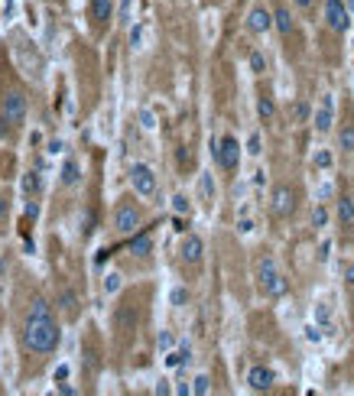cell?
Wrapping results in <instances>:
<instances>
[{"mask_svg": "<svg viewBox=\"0 0 354 396\" xmlns=\"http://www.w3.org/2000/svg\"><path fill=\"white\" fill-rule=\"evenodd\" d=\"M20 341H23V351L36 354L39 361L53 357L59 351V341H62V328L53 315V306L43 299V296H33L23 308V325H20Z\"/></svg>", "mask_w": 354, "mask_h": 396, "instance_id": "1", "label": "cell"}, {"mask_svg": "<svg viewBox=\"0 0 354 396\" xmlns=\"http://www.w3.org/2000/svg\"><path fill=\"white\" fill-rule=\"evenodd\" d=\"M29 114V97L20 85H4L0 75V123H7V130H20Z\"/></svg>", "mask_w": 354, "mask_h": 396, "instance_id": "2", "label": "cell"}, {"mask_svg": "<svg viewBox=\"0 0 354 396\" xmlns=\"http://www.w3.org/2000/svg\"><path fill=\"white\" fill-rule=\"evenodd\" d=\"M140 221H143V212L133 198H121V202H117V208H114V231L117 234H133V231L140 228Z\"/></svg>", "mask_w": 354, "mask_h": 396, "instance_id": "3", "label": "cell"}, {"mask_svg": "<svg viewBox=\"0 0 354 396\" xmlns=\"http://www.w3.org/2000/svg\"><path fill=\"white\" fill-rule=\"evenodd\" d=\"M257 282L264 289V296H283L286 292V280L280 276V270H276V264L270 257H264L257 264Z\"/></svg>", "mask_w": 354, "mask_h": 396, "instance_id": "4", "label": "cell"}, {"mask_svg": "<svg viewBox=\"0 0 354 396\" xmlns=\"http://www.w3.org/2000/svg\"><path fill=\"white\" fill-rule=\"evenodd\" d=\"M215 163H218V169H224V172H234L240 163V143L238 137H231V133H224L222 140L215 143Z\"/></svg>", "mask_w": 354, "mask_h": 396, "instance_id": "5", "label": "cell"}, {"mask_svg": "<svg viewBox=\"0 0 354 396\" xmlns=\"http://www.w3.org/2000/svg\"><path fill=\"white\" fill-rule=\"evenodd\" d=\"M270 212H273L276 218H290V214L296 212V189L276 185L273 195H270Z\"/></svg>", "mask_w": 354, "mask_h": 396, "instance_id": "6", "label": "cell"}, {"mask_svg": "<svg viewBox=\"0 0 354 396\" xmlns=\"http://www.w3.org/2000/svg\"><path fill=\"white\" fill-rule=\"evenodd\" d=\"M130 185L140 198H153V195H156V176H153V169L143 166V163H137V166L130 169Z\"/></svg>", "mask_w": 354, "mask_h": 396, "instance_id": "7", "label": "cell"}, {"mask_svg": "<svg viewBox=\"0 0 354 396\" xmlns=\"http://www.w3.org/2000/svg\"><path fill=\"white\" fill-rule=\"evenodd\" d=\"M348 7L341 4V0H325V27L332 29V33H348Z\"/></svg>", "mask_w": 354, "mask_h": 396, "instance_id": "8", "label": "cell"}, {"mask_svg": "<svg viewBox=\"0 0 354 396\" xmlns=\"http://www.w3.org/2000/svg\"><path fill=\"white\" fill-rule=\"evenodd\" d=\"M202 254H205L202 238H198V234H186L182 244H179V257H182V264L198 266V264H202Z\"/></svg>", "mask_w": 354, "mask_h": 396, "instance_id": "9", "label": "cell"}, {"mask_svg": "<svg viewBox=\"0 0 354 396\" xmlns=\"http://www.w3.org/2000/svg\"><path fill=\"white\" fill-rule=\"evenodd\" d=\"M111 13H114V0H91L88 20H91V27H95V33H104Z\"/></svg>", "mask_w": 354, "mask_h": 396, "instance_id": "10", "label": "cell"}, {"mask_svg": "<svg viewBox=\"0 0 354 396\" xmlns=\"http://www.w3.org/2000/svg\"><path fill=\"white\" fill-rule=\"evenodd\" d=\"M247 383H250V390L264 393V390H270L276 383V374L270 367H264V364H254V367L247 370Z\"/></svg>", "mask_w": 354, "mask_h": 396, "instance_id": "11", "label": "cell"}, {"mask_svg": "<svg viewBox=\"0 0 354 396\" xmlns=\"http://www.w3.org/2000/svg\"><path fill=\"white\" fill-rule=\"evenodd\" d=\"M270 27H273V13L266 7H254L247 13V29L254 36H264V33H270Z\"/></svg>", "mask_w": 354, "mask_h": 396, "instance_id": "12", "label": "cell"}, {"mask_svg": "<svg viewBox=\"0 0 354 396\" xmlns=\"http://www.w3.org/2000/svg\"><path fill=\"white\" fill-rule=\"evenodd\" d=\"M273 27L280 29L283 39H290V36L296 33V20H292V10L286 7V4H276L273 7Z\"/></svg>", "mask_w": 354, "mask_h": 396, "instance_id": "13", "label": "cell"}, {"mask_svg": "<svg viewBox=\"0 0 354 396\" xmlns=\"http://www.w3.org/2000/svg\"><path fill=\"white\" fill-rule=\"evenodd\" d=\"M332 114H335V104H332V95H325L322 97V104H319V111H315V130L325 133L328 127H332Z\"/></svg>", "mask_w": 354, "mask_h": 396, "instance_id": "14", "label": "cell"}, {"mask_svg": "<svg viewBox=\"0 0 354 396\" xmlns=\"http://www.w3.org/2000/svg\"><path fill=\"white\" fill-rule=\"evenodd\" d=\"M55 302H59V308L65 312V318H79V296H75L72 289H62Z\"/></svg>", "mask_w": 354, "mask_h": 396, "instance_id": "15", "label": "cell"}, {"mask_svg": "<svg viewBox=\"0 0 354 396\" xmlns=\"http://www.w3.org/2000/svg\"><path fill=\"white\" fill-rule=\"evenodd\" d=\"M338 221H341V224H354V202L351 198H338Z\"/></svg>", "mask_w": 354, "mask_h": 396, "instance_id": "16", "label": "cell"}, {"mask_svg": "<svg viewBox=\"0 0 354 396\" xmlns=\"http://www.w3.org/2000/svg\"><path fill=\"white\" fill-rule=\"evenodd\" d=\"M273 111H276V107H273V97H270V95H260V101H257V114H260V121L270 123V121H273Z\"/></svg>", "mask_w": 354, "mask_h": 396, "instance_id": "17", "label": "cell"}, {"mask_svg": "<svg viewBox=\"0 0 354 396\" xmlns=\"http://www.w3.org/2000/svg\"><path fill=\"white\" fill-rule=\"evenodd\" d=\"M62 182H65V185H75V182H79V163H75V159H69V163H65Z\"/></svg>", "mask_w": 354, "mask_h": 396, "instance_id": "18", "label": "cell"}, {"mask_svg": "<svg viewBox=\"0 0 354 396\" xmlns=\"http://www.w3.org/2000/svg\"><path fill=\"white\" fill-rule=\"evenodd\" d=\"M7 221H10V195L0 192V231L7 228Z\"/></svg>", "mask_w": 354, "mask_h": 396, "instance_id": "19", "label": "cell"}, {"mask_svg": "<svg viewBox=\"0 0 354 396\" xmlns=\"http://www.w3.org/2000/svg\"><path fill=\"white\" fill-rule=\"evenodd\" d=\"M338 143H341V150L351 153L354 150V127H345V130L338 133Z\"/></svg>", "mask_w": 354, "mask_h": 396, "instance_id": "20", "label": "cell"}, {"mask_svg": "<svg viewBox=\"0 0 354 396\" xmlns=\"http://www.w3.org/2000/svg\"><path fill=\"white\" fill-rule=\"evenodd\" d=\"M250 69L257 71V75H264V71H266V59H264V53H257V49L250 53Z\"/></svg>", "mask_w": 354, "mask_h": 396, "instance_id": "21", "label": "cell"}, {"mask_svg": "<svg viewBox=\"0 0 354 396\" xmlns=\"http://www.w3.org/2000/svg\"><path fill=\"white\" fill-rule=\"evenodd\" d=\"M150 234H143V238H137V240H133V244H130V250H133V254H150Z\"/></svg>", "mask_w": 354, "mask_h": 396, "instance_id": "22", "label": "cell"}, {"mask_svg": "<svg viewBox=\"0 0 354 396\" xmlns=\"http://www.w3.org/2000/svg\"><path fill=\"white\" fill-rule=\"evenodd\" d=\"M325 221H328V212H325V208H322V205H319V208L312 212V224H315V228H325Z\"/></svg>", "mask_w": 354, "mask_h": 396, "instance_id": "23", "label": "cell"}, {"mask_svg": "<svg viewBox=\"0 0 354 396\" xmlns=\"http://www.w3.org/2000/svg\"><path fill=\"white\" fill-rule=\"evenodd\" d=\"M172 208H176L179 214H186L189 212V198L186 195H176V198H172Z\"/></svg>", "mask_w": 354, "mask_h": 396, "instance_id": "24", "label": "cell"}, {"mask_svg": "<svg viewBox=\"0 0 354 396\" xmlns=\"http://www.w3.org/2000/svg\"><path fill=\"white\" fill-rule=\"evenodd\" d=\"M195 393H208V377H195Z\"/></svg>", "mask_w": 354, "mask_h": 396, "instance_id": "25", "label": "cell"}, {"mask_svg": "<svg viewBox=\"0 0 354 396\" xmlns=\"http://www.w3.org/2000/svg\"><path fill=\"white\" fill-rule=\"evenodd\" d=\"M292 114H296V121H306V114H309V107H306V104L292 107Z\"/></svg>", "mask_w": 354, "mask_h": 396, "instance_id": "26", "label": "cell"}, {"mask_svg": "<svg viewBox=\"0 0 354 396\" xmlns=\"http://www.w3.org/2000/svg\"><path fill=\"white\" fill-rule=\"evenodd\" d=\"M250 153H254V156L260 153V133H254V137H250Z\"/></svg>", "mask_w": 354, "mask_h": 396, "instance_id": "27", "label": "cell"}, {"mask_svg": "<svg viewBox=\"0 0 354 396\" xmlns=\"http://www.w3.org/2000/svg\"><path fill=\"white\" fill-rule=\"evenodd\" d=\"M315 166H332V156H328V153H319V156H315Z\"/></svg>", "mask_w": 354, "mask_h": 396, "instance_id": "28", "label": "cell"}, {"mask_svg": "<svg viewBox=\"0 0 354 396\" xmlns=\"http://www.w3.org/2000/svg\"><path fill=\"white\" fill-rule=\"evenodd\" d=\"M172 302H176V306H182V302H186V289H176V292H172Z\"/></svg>", "mask_w": 354, "mask_h": 396, "instance_id": "29", "label": "cell"}, {"mask_svg": "<svg viewBox=\"0 0 354 396\" xmlns=\"http://www.w3.org/2000/svg\"><path fill=\"white\" fill-rule=\"evenodd\" d=\"M292 4H296L299 10H312V4H315V0H292Z\"/></svg>", "mask_w": 354, "mask_h": 396, "instance_id": "30", "label": "cell"}, {"mask_svg": "<svg viewBox=\"0 0 354 396\" xmlns=\"http://www.w3.org/2000/svg\"><path fill=\"white\" fill-rule=\"evenodd\" d=\"M345 280L354 286V264H348V266H345Z\"/></svg>", "mask_w": 354, "mask_h": 396, "instance_id": "31", "label": "cell"}]
</instances>
